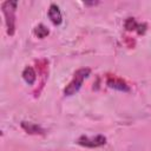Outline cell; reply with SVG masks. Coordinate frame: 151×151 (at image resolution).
Returning <instances> with one entry per match:
<instances>
[{
	"instance_id": "3",
	"label": "cell",
	"mask_w": 151,
	"mask_h": 151,
	"mask_svg": "<svg viewBox=\"0 0 151 151\" xmlns=\"http://www.w3.org/2000/svg\"><path fill=\"white\" fill-rule=\"evenodd\" d=\"M77 143L85 147H98V146H103L106 143V137L103 134H97L94 137L80 136L78 138Z\"/></svg>"
},
{
	"instance_id": "9",
	"label": "cell",
	"mask_w": 151,
	"mask_h": 151,
	"mask_svg": "<svg viewBox=\"0 0 151 151\" xmlns=\"http://www.w3.org/2000/svg\"><path fill=\"white\" fill-rule=\"evenodd\" d=\"M48 33H50L48 28H47L46 26H44L42 24L38 25V26L34 28V34H35L38 38H40V39H42V38H45V37H47V35H48Z\"/></svg>"
},
{
	"instance_id": "1",
	"label": "cell",
	"mask_w": 151,
	"mask_h": 151,
	"mask_svg": "<svg viewBox=\"0 0 151 151\" xmlns=\"http://www.w3.org/2000/svg\"><path fill=\"white\" fill-rule=\"evenodd\" d=\"M90 73H91V70L88 67H83V68L77 70L76 73L73 74V78L68 83V85L64 88V94L65 96H73V94H76L80 90L84 80L90 76Z\"/></svg>"
},
{
	"instance_id": "2",
	"label": "cell",
	"mask_w": 151,
	"mask_h": 151,
	"mask_svg": "<svg viewBox=\"0 0 151 151\" xmlns=\"http://www.w3.org/2000/svg\"><path fill=\"white\" fill-rule=\"evenodd\" d=\"M18 2L17 1H5L1 5V11L5 17L6 31L8 35H13L15 32V9Z\"/></svg>"
},
{
	"instance_id": "5",
	"label": "cell",
	"mask_w": 151,
	"mask_h": 151,
	"mask_svg": "<svg viewBox=\"0 0 151 151\" xmlns=\"http://www.w3.org/2000/svg\"><path fill=\"white\" fill-rule=\"evenodd\" d=\"M48 18L51 19V21L54 24V25H60L61 21H63V15H61V12L59 9V7L54 4H52L48 8Z\"/></svg>"
},
{
	"instance_id": "8",
	"label": "cell",
	"mask_w": 151,
	"mask_h": 151,
	"mask_svg": "<svg viewBox=\"0 0 151 151\" xmlns=\"http://www.w3.org/2000/svg\"><path fill=\"white\" fill-rule=\"evenodd\" d=\"M22 78L28 85H33L34 81L37 80V73H35L34 68L31 66H26L22 71Z\"/></svg>"
},
{
	"instance_id": "7",
	"label": "cell",
	"mask_w": 151,
	"mask_h": 151,
	"mask_svg": "<svg viewBox=\"0 0 151 151\" xmlns=\"http://www.w3.org/2000/svg\"><path fill=\"white\" fill-rule=\"evenodd\" d=\"M21 127L27 132V133H31V134H45V130L34 124V123H29V122H21Z\"/></svg>"
},
{
	"instance_id": "10",
	"label": "cell",
	"mask_w": 151,
	"mask_h": 151,
	"mask_svg": "<svg viewBox=\"0 0 151 151\" xmlns=\"http://www.w3.org/2000/svg\"><path fill=\"white\" fill-rule=\"evenodd\" d=\"M98 2H85V5H96Z\"/></svg>"
},
{
	"instance_id": "6",
	"label": "cell",
	"mask_w": 151,
	"mask_h": 151,
	"mask_svg": "<svg viewBox=\"0 0 151 151\" xmlns=\"http://www.w3.org/2000/svg\"><path fill=\"white\" fill-rule=\"evenodd\" d=\"M146 27V25L145 24H138L136 20H134V18H127L126 19V21H125V28L127 29V31H137L139 34H142V33H144L145 32V28Z\"/></svg>"
},
{
	"instance_id": "4",
	"label": "cell",
	"mask_w": 151,
	"mask_h": 151,
	"mask_svg": "<svg viewBox=\"0 0 151 151\" xmlns=\"http://www.w3.org/2000/svg\"><path fill=\"white\" fill-rule=\"evenodd\" d=\"M106 84H107L109 87L116 88L118 91H123V92H129L130 91V86L127 85V83L125 80H123L122 78H118L116 76H107Z\"/></svg>"
}]
</instances>
